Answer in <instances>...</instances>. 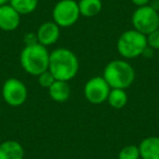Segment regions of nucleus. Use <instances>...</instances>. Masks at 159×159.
I'll use <instances>...</instances> for the list:
<instances>
[{"label": "nucleus", "instance_id": "obj_1", "mask_svg": "<svg viewBox=\"0 0 159 159\" xmlns=\"http://www.w3.org/2000/svg\"><path fill=\"white\" fill-rule=\"evenodd\" d=\"M80 62L76 55L68 48H57L50 52L48 70L56 80L69 82L76 76Z\"/></svg>", "mask_w": 159, "mask_h": 159}, {"label": "nucleus", "instance_id": "obj_22", "mask_svg": "<svg viewBox=\"0 0 159 159\" xmlns=\"http://www.w3.org/2000/svg\"><path fill=\"white\" fill-rule=\"evenodd\" d=\"M0 112H1V107H0Z\"/></svg>", "mask_w": 159, "mask_h": 159}, {"label": "nucleus", "instance_id": "obj_19", "mask_svg": "<svg viewBox=\"0 0 159 159\" xmlns=\"http://www.w3.org/2000/svg\"><path fill=\"white\" fill-rule=\"evenodd\" d=\"M147 45L149 48L159 50V29L155 30L147 36Z\"/></svg>", "mask_w": 159, "mask_h": 159}, {"label": "nucleus", "instance_id": "obj_3", "mask_svg": "<svg viewBox=\"0 0 159 159\" xmlns=\"http://www.w3.org/2000/svg\"><path fill=\"white\" fill-rule=\"evenodd\" d=\"M102 77L111 89H125L134 82L135 71L133 66L124 60H112L105 66Z\"/></svg>", "mask_w": 159, "mask_h": 159}, {"label": "nucleus", "instance_id": "obj_18", "mask_svg": "<svg viewBox=\"0 0 159 159\" xmlns=\"http://www.w3.org/2000/svg\"><path fill=\"white\" fill-rule=\"evenodd\" d=\"M55 81H56L55 76L51 74V72L49 70L45 71V72H43L42 74L38 75V83H39V85L43 87V89H48L49 87L52 85V83L55 82Z\"/></svg>", "mask_w": 159, "mask_h": 159}, {"label": "nucleus", "instance_id": "obj_6", "mask_svg": "<svg viewBox=\"0 0 159 159\" xmlns=\"http://www.w3.org/2000/svg\"><path fill=\"white\" fill-rule=\"evenodd\" d=\"M79 3L75 0H60L52 9L53 22L60 27H70L79 21Z\"/></svg>", "mask_w": 159, "mask_h": 159}, {"label": "nucleus", "instance_id": "obj_21", "mask_svg": "<svg viewBox=\"0 0 159 159\" xmlns=\"http://www.w3.org/2000/svg\"><path fill=\"white\" fill-rule=\"evenodd\" d=\"M10 0H0V6H3V5H7L9 3Z\"/></svg>", "mask_w": 159, "mask_h": 159}, {"label": "nucleus", "instance_id": "obj_17", "mask_svg": "<svg viewBox=\"0 0 159 159\" xmlns=\"http://www.w3.org/2000/svg\"><path fill=\"white\" fill-rule=\"evenodd\" d=\"M141 155H139V146L136 145H128L121 148L118 155V159H139Z\"/></svg>", "mask_w": 159, "mask_h": 159}, {"label": "nucleus", "instance_id": "obj_20", "mask_svg": "<svg viewBox=\"0 0 159 159\" xmlns=\"http://www.w3.org/2000/svg\"><path fill=\"white\" fill-rule=\"evenodd\" d=\"M131 1L137 7H143V6H147L150 0H131Z\"/></svg>", "mask_w": 159, "mask_h": 159}, {"label": "nucleus", "instance_id": "obj_7", "mask_svg": "<svg viewBox=\"0 0 159 159\" xmlns=\"http://www.w3.org/2000/svg\"><path fill=\"white\" fill-rule=\"evenodd\" d=\"M1 93L6 104L11 107H20L24 105L29 95L25 84L16 77H10L3 83Z\"/></svg>", "mask_w": 159, "mask_h": 159}, {"label": "nucleus", "instance_id": "obj_8", "mask_svg": "<svg viewBox=\"0 0 159 159\" xmlns=\"http://www.w3.org/2000/svg\"><path fill=\"white\" fill-rule=\"evenodd\" d=\"M111 87L102 76L89 79L84 86V97L91 104L99 105L107 102Z\"/></svg>", "mask_w": 159, "mask_h": 159}, {"label": "nucleus", "instance_id": "obj_5", "mask_svg": "<svg viewBox=\"0 0 159 159\" xmlns=\"http://www.w3.org/2000/svg\"><path fill=\"white\" fill-rule=\"evenodd\" d=\"M133 29L147 36L155 30L159 29V13L152 6L137 7L132 16Z\"/></svg>", "mask_w": 159, "mask_h": 159}, {"label": "nucleus", "instance_id": "obj_2", "mask_svg": "<svg viewBox=\"0 0 159 159\" xmlns=\"http://www.w3.org/2000/svg\"><path fill=\"white\" fill-rule=\"evenodd\" d=\"M50 52L39 43H27L20 53V62L23 70L34 76H38L48 70Z\"/></svg>", "mask_w": 159, "mask_h": 159}, {"label": "nucleus", "instance_id": "obj_12", "mask_svg": "<svg viewBox=\"0 0 159 159\" xmlns=\"http://www.w3.org/2000/svg\"><path fill=\"white\" fill-rule=\"evenodd\" d=\"M139 149L142 159H159V137L148 136L143 139Z\"/></svg>", "mask_w": 159, "mask_h": 159}, {"label": "nucleus", "instance_id": "obj_9", "mask_svg": "<svg viewBox=\"0 0 159 159\" xmlns=\"http://www.w3.org/2000/svg\"><path fill=\"white\" fill-rule=\"evenodd\" d=\"M21 23V14L9 3L0 6V30L5 32L16 31Z\"/></svg>", "mask_w": 159, "mask_h": 159}, {"label": "nucleus", "instance_id": "obj_16", "mask_svg": "<svg viewBox=\"0 0 159 159\" xmlns=\"http://www.w3.org/2000/svg\"><path fill=\"white\" fill-rule=\"evenodd\" d=\"M9 5L12 6L21 16L33 13L38 6V0H10Z\"/></svg>", "mask_w": 159, "mask_h": 159}, {"label": "nucleus", "instance_id": "obj_11", "mask_svg": "<svg viewBox=\"0 0 159 159\" xmlns=\"http://www.w3.org/2000/svg\"><path fill=\"white\" fill-rule=\"evenodd\" d=\"M24 148L14 139H8L0 144V159H23Z\"/></svg>", "mask_w": 159, "mask_h": 159}, {"label": "nucleus", "instance_id": "obj_14", "mask_svg": "<svg viewBox=\"0 0 159 159\" xmlns=\"http://www.w3.org/2000/svg\"><path fill=\"white\" fill-rule=\"evenodd\" d=\"M77 3L81 16L86 18L96 16L102 9V0H80Z\"/></svg>", "mask_w": 159, "mask_h": 159}, {"label": "nucleus", "instance_id": "obj_4", "mask_svg": "<svg viewBox=\"0 0 159 159\" xmlns=\"http://www.w3.org/2000/svg\"><path fill=\"white\" fill-rule=\"evenodd\" d=\"M148 48L147 37L136 30H128L118 38L117 49L125 59H134L142 56Z\"/></svg>", "mask_w": 159, "mask_h": 159}, {"label": "nucleus", "instance_id": "obj_13", "mask_svg": "<svg viewBox=\"0 0 159 159\" xmlns=\"http://www.w3.org/2000/svg\"><path fill=\"white\" fill-rule=\"evenodd\" d=\"M48 93L50 98L53 102H64L70 98L71 89L69 82L66 81H59L56 80L50 87L48 89Z\"/></svg>", "mask_w": 159, "mask_h": 159}, {"label": "nucleus", "instance_id": "obj_10", "mask_svg": "<svg viewBox=\"0 0 159 159\" xmlns=\"http://www.w3.org/2000/svg\"><path fill=\"white\" fill-rule=\"evenodd\" d=\"M60 29L59 25L56 24L53 21L51 22H45L38 27L37 34V43L45 47L51 46L56 44L60 37Z\"/></svg>", "mask_w": 159, "mask_h": 159}, {"label": "nucleus", "instance_id": "obj_15", "mask_svg": "<svg viewBox=\"0 0 159 159\" xmlns=\"http://www.w3.org/2000/svg\"><path fill=\"white\" fill-rule=\"evenodd\" d=\"M107 102L112 108L122 109L128 104V94H126L125 89H111Z\"/></svg>", "mask_w": 159, "mask_h": 159}]
</instances>
